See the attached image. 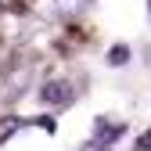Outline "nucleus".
Instances as JSON below:
<instances>
[{"label":"nucleus","instance_id":"1","mask_svg":"<svg viewBox=\"0 0 151 151\" xmlns=\"http://www.w3.org/2000/svg\"><path fill=\"white\" fill-rule=\"evenodd\" d=\"M40 97L47 101V104H68L72 97H76V86H68V83H47L43 90H40Z\"/></svg>","mask_w":151,"mask_h":151},{"label":"nucleus","instance_id":"2","mask_svg":"<svg viewBox=\"0 0 151 151\" xmlns=\"http://www.w3.org/2000/svg\"><path fill=\"white\" fill-rule=\"evenodd\" d=\"M93 129H97V140H104V144H111L115 137H122V126H108L104 119H97V126H93Z\"/></svg>","mask_w":151,"mask_h":151},{"label":"nucleus","instance_id":"3","mask_svg":"<svg viewBox=\"0 0 151 151\" xmlns=\"http://www.w3.org/2000/svg\"><path fill=\"white\" fill-rule=\"evenodd\" d=\"M18 129H22V119H18V115H7V119H0V144H4L11 133H18Z\"/></svg>","mask_w":151,"mask_h":151},{"label":"nucleus","instance_id":"4","mask_svg":"<svg viewBox=\"0 0 151 151\" xmlns=\"http://www.w3.org/2000/svg\"><path fill=\"white\" fill-rule=\"evenodd\" d=\"M108 61L115 65V68H119V65H126V61H129V50H126L122 43H115V47H111V54H108Z\"/></svg>","mask_w":151,"mask_h":151},{"label":"nucleus","instance_id":"5","mask_svg":"<svg viewBox=\"0 0 151 151\" xmlns=\"http://www.w3.org/2000/svg\"><path fill=\"white\" fill-rule=\"evenodd\" d=\"M137 151H151V133H144V137L137 140Z\"/></svg>","mask_w":151,"mask_h":151},{"label":"nucleus","instance_id":"6","mask_svg":"<svg viewBox=\"0 0 151 151\" xmlns=\"http://www.w3.org/2000/svg\"><path fill=\"white\" fill-rule=\"evenodd\" d=\"M144 65H147V72H151V43L144 47Z\"/></svg>","mask_w":151,"mask_h":151},{"label":"nucleus","instance_id":"7","mask_svg":"<svg viewBox=\"0 0 151 151\" xmlns=\"http://www.w3.org/2000/svg\"><path fill=\"white\" fill-rule=\"evenodd\" d=\"M147 11H151V0H147Z\"/></svg>","mask_w":151,"mask_h":151}]
</instances>
